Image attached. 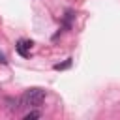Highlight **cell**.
Returning a JSON list of instances; mask_svg holds the SVG:
<instances>
[{
	"instance_id": "5b68a950",
	"label": "cell",
	"mask_w": 120,
	"mask_h": 120,
	"mask_svg": "<svg viewBox=\"0 0 120 120\" xmlns=\"http://www.w3.org/2000/svg\"><path fill=\"white\" fill-rule=\"evenodd\" d=\"M0 64H8V58H6L2 52H0Z\"/></svg>"
},
{
	"instance_id": "3957f363",
	"label": "cell",
	"mask_w": 120,
	"mask_h": 120,
	"mask_svg": "<svg viewBox=\"0 0 120 120\" xmlns=\"http://www.w3.org/2000/svg\"><path fill=\"white\" fill-rule=\"evenodd\" d=\"M41 116V112H38V111H30V112H26L24 114V120H30V118H39Z\"/></svg>"
},
{
	"instance_id": "6da1fadb",
	"label": "cell",
	"mask_w": 120,
	"mask_h": 120,
	"mask_svg": "<svg viewBox=\"0 0 120 120\" xmlns=\"http://www.w3.org/2000/svg\"><path fill=\"white\" fill-rule=\"evenodd\" d=\"M43 99H45V90L43 88H28L21 96L19 103H21V107H39L43 103Z\"/></svg>"
},
{
	"instance_id": "277c9868",
	"label": "cell",
	"mask_w": 120,
	"mask_h": 120,
	"mask_svg": "<svg viewBox=\"0 0 120 120\" xmlns=\"http://www.w3.org/2000/svg\"><path fill=\"white\" fill-rule=\"evenodd\" d=\"M69 66H71V58H68L64 64H56V66H54V69H66V68H69Z\"/></svg>"
},
{
	"instance_id": "7a4b0ae2",
	"label": "cell",
	"mask_w": 120,
	"mask_h": 120,
	"mask_svg": "<svg viewBox=\"0 0 120 120\" xmlns=\"http://www.w3.org/2000/svg\"><path fill=\"white\" fill-rule=\"evenodd\" d=\"M15 47H17V52H19L21 56H28V54H30V49H32V41H28V39H19Z\"/></svg>"
}]
</instances>
